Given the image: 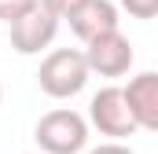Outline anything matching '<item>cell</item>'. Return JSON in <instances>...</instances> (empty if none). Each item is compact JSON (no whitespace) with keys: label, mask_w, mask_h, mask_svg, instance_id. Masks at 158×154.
I'll list each match as a JSON object with an SVG mask.
<instances>
[{"label":"cell","mask_w":158,"mask_h":154,"mask_svg":"<svg viewBox=\"0 0 158 154\" xmlns=\"http://www.w3.org/2000/svg\"><path fill=\"white\" fill-rule=\"evenodd\" d=\"M88 66H85V55L77 48H55L40 59L37 70V84L48 99H74L77 92H85L88 84Z\"/></svg>","instance_id":"1"},{"label":"cell","mask_w":158,"mask_h":154,"mask_svg":"<svg viewBox=\"0 0 158 154\" xmlns=\"http://www.w3.org/2000/svg\"><path fill=\"white\" fill-rule=\"evenodd\" d=\"M33 140L44 154H81L88 143V121L70 107L48 110L33 125Z\"/></svg>","instance_id":"2"},{"label":"cell","mask_w":158,"mask_h":154,"mask_svg":"<svg viewBox=\"0 0 158 154\" xmlns=\"http://www.w3.org/2000/svg\"><path fill=\"white\" fill-rule=\"evenodd\" d=\"M99 136H110L114 143H121L125 136H132V132H140L136 128V121L129 114V107H125V95H121L118 84H107V88H99L92 99H88V117H85Z\"/></svg>","instance_id":"3"},{"label":"cell","mask_w":158,"mask_h":154,"mask_svg":"<svg viewBox=\"0 0 158 154\" xmlns=\"http://www.w3.org/2000/svg\"><path fill=\"white\" fill-rule=\"evenodd\" d=\"M81 55H85L88 74H99V77H121V74H129L132 63H136V51H132V44H129V37L121 30L88 40Z\"/></svg>","instance_id":"4"},{"label":"cell","mask_w":158,"mask_h":154,"mask_svg":"<svg viewBox=\"0 0 158 154\" xmlns=\"http://www.w3.org/2000/svg\"><path fill=\"white\" fill-rule=\"evenodd\" d=\"M7 30H11V48H15L19 55H40V51L55 40V33H59V18L48 15L37 4V7L26 11L19 22H11Z\"/></svg>","instance_id":"5"},{"label":"cell","mask_w":158,"mask_h":154,"mask_svg":"<svg viewBox=\"0 0 158 154\" xmlns=\"http://www.w3.org/2000/svg\"><path fill=\"white\" fill-rule=\"evenodd\" d=\"M121 95H125V107H129L132 121H136V128L140 132H155L158 128V74L155 70L136 74L121 88Z\"/></svg>","instance_id":"6"},{"label":"cell","mask_w":158,"mask_h":154,"mask_svg":"<svg viewBox=\"0 0 158 154\" xmlns=\"http://www.w3.org/2000/svg\"><path fill=\"white\" fill-rule=\"evenodd\" d=\"M66 22H70L74 37H77L81 44H88V40H96V37L114 33L121 18H118V4H110V0H85Z\"/></svg>","instance_id":"7"},{"label":"cell","mask_w":158,"mask_h":154,"mask_svg":"<svg viewBox=\"0 0 158 154\" xmlns=\"http://www.w3.org/2000/svg\"><path fill=\"white\" fill-rule=\"evenodd\" d=\"M37 7V0H0V22H19L26 11H33Z\"/></svg>","instance_id":"8"},{"label":"cell","mask_w":158,"mask_h":154,"mask_svg":"<svg viewBox=\"0 0 158 154\" xmlns=\"http://www.w3.org/2000/svg\"><path fill=\"white\" fill-rule=\"evenodd\" d=\"M37 4L44 7V11H48V15H55V18L63 22V18H70V15L77 11L85 0H37Z\"/></svg>","instance_id":"9"},{"label":"cell","mask_w":158,"mask_h":154,"mask_svg":"<svg viewBox=\"0 0 158 154\" xmlns=\"http://www.w3.org/2000/svg\"><path fill=\"white\" fill-rule=\"evenodd\" d=\"M121 7H125L132 18H143V22L158 15V0H121Z\"/></svg>","instance_id":"10"},{"label":"cell","mask_w":158,"mask_h":154,"mask_svg":"<svg viewBox=\"0 0 158 154\" xmlns=\"http://www.w3.org/2000/svg\"><path fill=\"white\" fill-rule=\"evenodd\" d=\"M88 154H136V151H132V147H125V143H114V140H107V143L92 147Z\"/></svg>","instance_id":"11"},{"label":"cell","mask_w":158,"mask_h":154,"mask_svg":"<svg viewBox=\"0 0 158 154\" xmlns=\"http://www.w3.org/2000/svg\"><path fill=\"white\" fill-rule=\"evenodd\" d=\"M0 99H4V84H0Z\"/></svg>","instance_id":"12"}]
</instances>
